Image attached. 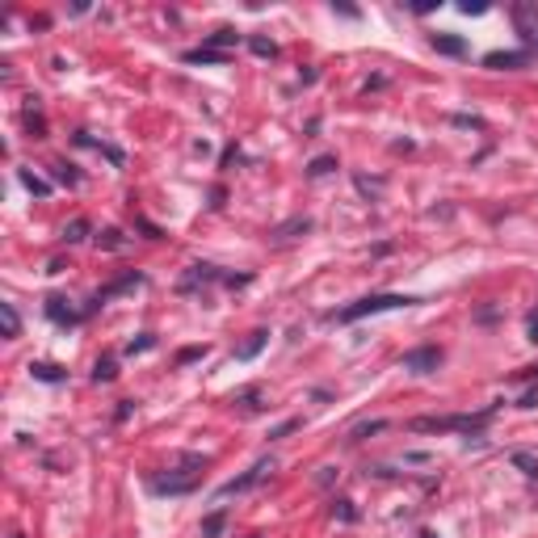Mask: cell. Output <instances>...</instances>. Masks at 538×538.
Listing matches in <instances>:
<instances>
[{
	"label": "cell",
	"instance_id": "1",
	"mask_svg": "<svg viewBox=\"0 0 538 538\" xmlns=\"http://www.w3.org/2000/svg\"><path fill=\"white\" fill-rule=\"evenodd\" d=\"M492 412H497V404L476 417H417V421H408V429L412 433H484Z\"/></svg>",
	"mask_w": 538,
	"mask_h": 538
},
{
	"label": "cell",
	"instance_id": "2",
	"mask_svg": "<svg viewBox=\"0 0 538 538\" xmlns=\"http://www.w3.org/2000/svg\"><path fill=\"white\" fill-rule=\"evenodd\" d=\"M412 303H417L412 295H366V299H358V303H349V307L332 311L328 320H337V324H358V320H366V316H379V311H400V307H412Z\"/></svg>",
	"mask_w": 538,
	"mask_h": 538
},
{
	"label": "cell",
	"instance_id": "3",
	"mask_svg": "<svg viewBox=\"0 0 538 538\" xmlns=\"http://www.w3.org/2000/svg\"><path fill=\"white\" fill-rule=\"evenodd\" d=\"M438 366H442V349L438 345H421V349L404 354V370L408 375H433Z\"/></svg>",
	"mask_w": 538,
	"mask_h": 538
},
{
	"label": "cell",
	"instance_id": "4",
	"mask_svg": "<svg viewBox=\"0 0 538 538\" xmlns=\"http://www.w3.org/2000/svg\"><path fill=\"white\" fill-rule=\"evenodd\" d=\"M513 25H518L522 42L538 51V4H513Z\"/></svg>",
	"mask_w": 538,
	"mask_h": 538
},
{
	"label": "cell",
	"instance_id": "5",
	"mask_svg": "<svg viewBox=\"0 0 538 538\" xmlns=\"http://www.w3.org/2000/svg\"><path fill=\"white\" fill-rule=\"evenodd\" d=\"M269 471H274V459H261V463H257L253 471H244L240 480H227V484L219 488V497H236V492H248V488H253V484H261Z\"/></svg>",
	"mask_w": 538,
	"mask_h": 538
},
{
	"label": "cell",
	"instance_id": "6",
	"mask_svg": "<svg viewBox=\"0 0 538 538\" xmlns=\"http://www.w3.org/2000/svg\"><path fill=\"white\" fill-rule=\"evenodd\" d=\"M526 63H530V51H488L484 55V67H492V72H518Z\"/></svg>",
	"mask_w": 538,
	"mask_h": 538
},
{
	"label": "cell",
	"instance_id": "7",
	"mask_svg": "<svg viewBox=\"0 0 538 538\" xmlns=\"http://www.w3.org/2000/svg\"><path fill=\"white\" fill-rule=\"evenodd\" d=\"M135 286H143V274H135V269H130L126 278H118V282H109L105 290H97V295H93V303H88V311H97L101 303H109L114 295H126V290H135Z\"/></svg>",
	"mask_w": 538,
	"mask_h": 538
},
{
	"label": "cell",
	"instance_id": "8",
	"mask_svg": "<svg viewBox=\"0 0 538 538\" xmlns=\"http://www.w3.org/2000/svg\"><path fill=\"white\" fill-rule=\"evenodd\" d=\"M46 320H51V324H59V328H76V324H80V311H72V307H67V299L51 295V299H46Z\"/></svg>",
	"mask_w": 538,
	"mask_h": 538
},
{
	"label": "cell",
	"instance_id": "9",
	"mask_svg": "<svg viewBox=\"0 0 538 538\" xmlns=\"http://www.w3.org/2000/svg\"><path fill=\"white\" fill-rule=\"evenodd\" d=\"M429 46L438 55H450V59H463L467 55V38H459V34H429Z\"/></svg>",
	"mask_w": 538,
	"mask_h": 538
},
{
	"label": "cell",
	"instance_id": "10",
	"mask_svg": "<svg viewBox=\"0 0 538 538\" xmlns=\"http://www.w3.org/2000/svg\"><path fill=\"white\" fill-rule=\"evenodd\" d=\"M206 282H223V274L215 265H189V274L181 278V290H194V286H206Z\"/></svg>",
	"mask_w": 538,
	"mask_h": 538
},
{
	"label": "cell",
	"instance_id": "11",
	"mask_svg": "<svg viewBox=\"0 0 538 538\" xmlns=\"http://www.w3.org/2000/svg\"><path fill=\"white\" fill-rule=\"evenodd\" d=\"M240 42H244V34H236L231 25H219L215 34H206V42H202V46H210V51H223V55H227V46H240Z\"/></svg>",
	"mask_w": 538,
	"mask_h": 538
},
{
	"label": "cell",
	"instance_id": "12",
	"mask_svg": "<svg viewBox=\"0 0 538 538\" xmlns=\"http://www.w3.org/2000/svg\"><path fill=\"white\" fill-rule=\"evenodd\" d=\"M29 375H34L38 383H63V379H67V370L55 366V362H29Z\"/></svg>",
	"mask_w": 538,
	"mask_h": 538
},
{
	"label": "cell",
	"instance_id": "13",
	"mask_svg": "<svg viewBox=\"0 0 538 538\" xmlns=\"http://www.w3.org/2000/svg\"><path fill=\"white\" fill-rule=\"evenodd\" d=\"M231 55H223V51H210V46H194V51H185V63H215V67H223Z\"/></svg>",
	"mask_w": 538,
	"mask_h": 538
},
{
	"label": "cell",
	"instance_id": "14",
	"mask_svg": "<svg viewBox=\"0 0 538 538\" xmlns=\"http://www.w3.org/2000/svg\"><path fill=\"white\" fill-rule=\"evenodd\" d=\"M509 463H513L526 480H538V459L530 455V450H513V455H509Z\"/></svg>",
	"mask_w": 538,
	"mask_h": 538
},
{
	"label": "cell",
	"instance_id": "15",
	"mask_svg": "<svg viewBox=\"0 0 538 538\" xmlns=\"http://www.w3.org/2000/svg\"><path fill=\"white\" fill-rule=\"evenodd\" d=\"M223 526H227V513H223V509H215L210 518H202L198 534H202V538H219V534H223Z\"/></svg>",
	"mask_w": 538,
	"mask_h": 538
},
{
	"label": "cell",
	"instance_id": "16",
	"mask_svg": "<svg viewBox=\"0 0 538 538\" xmlns=\"http://www.w3.org/2000/svg\"><path fill=\"white\" fill-rule=\"evenodd\" d=\"M17 177H21V185H25V189H29L34 198H46V194H51V181H42V177H34L29 168H17Z\"/></svg>",
	"mask_w": 538,
	"mask_h": 538
},
{
	"label": "cell",
	"instance_id": "17",
	"mask_svg": "<svg viewBox=\"0 0 538 538\" xmlns=\"http://www.w3.org/2000/svg\"><path fill=\"white\" fill-rule=\"evenodd\" d=\"M0 324H4V337H8V341L21 332V316H17V307H13V303H0Z\"/></svg>",
	"mask_w": 538,
	"mask_h": 538
},
{
	"label": "cell",
	"instance_id": "18",
	"mask_svg": "<svg viewBox=\"0 0 538 538\" xmlns=\"http://www.w3.org/2000/svg\"><path fill=\"white\" fill-rule=\"evenodd\" d=\"M265 341H269V332H253V337H248V341H244V345L236 349V358H240V362H248V358H257V354L265 349Z\"/></svg>",
	"mask_w": 538,
	"mask_h": 538
},
{
	"label": "cell",
	"instance_id": "19",
	"mask_svg": "<svg viewBox=\"0 0 538 538\" xmlns=\"http://www.w3.org/2000/svg\"><path fill=\"white\" fill-rule=\"evenodd\" d=\"M303 231H311V219H307V215H299V219L282 223V227H278L274 236H278V240H290V236H303Z\"/></svg>",
	"mask_w": 538,
	"mask_h": 538
},
{
	"label": "cell",
	"instance_id": "20",
	"mask_svg": "<svg viewBox=\"0 0 538 538\" xmlns=\"http://www.w3.org/2000/svg\"><path fill=\"white\" fill-rule=\"evenodd\" d=\"M231 404H240V412H248V417H253V412H261V387H248V391H240Z\"/></svg>",
	"mask_w": 538,
	"mask_h": 538
},
{
	"label": "cell",
	"instance_id": "21",
	"mask_svg": "<svg viewBox=\"0 0 538 538\" xmlns=\"http://www.w3.org/2000/svg\"><path fill=\"white\" fill-rule=\"evenodd\" d=\"M248 51H253V55H261V59H274V55H278V42H274V38L253 34V38H248Z\"/></svg>",
	"mask_w": 538,
	"mask_h": 538
},
{
	"label": "cell",
	"instance_id": "22",
	"mask_svg": "<svg viewBox=\"0 0 538 538\" xmlns=\"http://www.w3.org/2000/svg\"><path fill=\"white\" fill-rule=\"evenodd\" d=\"M332 168H337V156H316V160L307 164V177L316 181V177H328Z\"/></svg>",
	"mask_w": 538,
	"mask_h": 538
},
{
	"label": "cell",
	"instance_id": "23",
	"mask_svg": "<svg viewBox=\"0 0 538 538\" xmlns=\"http://www.w3.org/2000/svg\"><path fill=\"white\" fill-rule=\"evenodd\" d=\"M88 236V219H72L67 227H63V244H80Z\"/></svg>",
	"mask_w": 538,
	"mask_h": 538
},
{
	"label": "cell",
	"instance_id": "24",
	"mask_svg": "<svg viewBox=\"0 0 538 538\" xmlns=\"http://www.w3.org/2000/svg\"><path fill=\"white\" fill-rule=\"evenodd\" d=\"M97 244H101V248H109V253L126 248V240H122V231H118V227H105V231H97Z\"/></svg>",
	"mask_w": 538,
	"mask_h": 538
},
{
	"label": "cell",
	"instance_id": "25",
	"mask_svg": "<svg viewBox=\"0 0 538 538\" xmlns=\"http://www.w3.org/2000/svg\"><path fill=\"white\" fill-rule=\"evenodd\" d=\"M118 379V366H114V358H101L97 366H93V383H114Z\"/></svg>",
	"mask_w": 538,
	"mask_h": 538
},
{
	"label": "cell",
	"instance_id": "26",
	"mask_svg": "<svg viewBox=\"0 0 538 538\" xmlns=\"http://www.w3.org/2000/svg\"><path fill=\"white\" fill-rule=\"evenodd\" d=\"M383 429H387V421H362V425H354V429H349V442H362V438L383 433Z\"/></svg>",
	"mask_w": 538,
	"mask_h": 538
},
{
	"label": "cell",
	"instance_id": "27",
	"mask_svg": "<svg viewBox=\"0 0 538 538\" xmlns=\"http://www.w3.org/2000/svg\"><path fill=\"white\" fill-rule=\"evenodd\" d=\"M332 518L354 526V522H358V509H354V501H332Z\"/></svg>",
	"mask_w": 538,
	"mask_h": 538
},
{
	"label": "cell",
	"instance_id": "28",
	"mask_svg": "<svg viewBox=\"0 0 538 538\" xmlns=\"http://www.w3.org/2000/svg\"><path fill=\"white\" fill-rule=\"evenodd\" d=\"M147 349H156V337H152V332H139V337L126 345V354H130V358H135V354H147Z\"/></svg>",
	"mask_w": 538,
	"mask_h": 538
},
{
	"label": "cell",
	"instance_id": "29",
	"mask_svg": "<svg viewBox=\"0 0 538 538\" xmlns=\"http://www.w3.org/2000/svg\"><path fill=\"white\" fill-rule=\"evenodd\" d=\"M295 429H303V421H299V417H290V421H282L278 429H269V438H286V433H295Z\"/></svg>",
	"mask_w": 538,
	"mask_h": 538
},
{
	"label": "cell",
	"instance_id": "30",
	"mask_svg": "<svg viewBox=\"0 0 538 538\" xmlns=\"http://www.w3.org/2000/svg\"><path fill=\"white\" fill-rule=\"evenodd\" d=\"M198 358H206V345H189V349H181V358H177V362L185 366V362H198Z\"/></svg>",
	"mask_w": 538,
	"mask_h": 538
},
{
	"label": "cell",
	"instance_id": "31",
	"mask_svg": "<svg viewBox=\"0 0 538 538\" xmlns=\"http://www.w3.org/2000/svg\"><path fill=\"white\" fill-rule=\"evenodd\" d=\"M459 8H463L467 17H480V13H488V4H484V0H463Z\"/></svg>",
	"mask_w": 538,
	"mask_h": 538
},
{
	"label": "cell",
	"instance_id": "32",
	"mask_svg": "<svg viewBox=\"0 0 538 538\" xmlns=\"http://www.w3.org/2000/svg\"><path fill=\"white\" fill-rule=\"evenodd\" d=\"M55 173H59V181H67V185H76V181H80V173H72V164H63V160L55 164Z\"/></svg>",
	"mask_w": 538,
	"mask_h": 538
},
{
	"label": "cell",
	"instance_id": "33",
	"mask_svg": "<svg viewBox=\"0 0 538 538\" xmlns=\"http://www.w3.org/2000/svg\"><path fill=\"white\" fill-rule=\"evenodd\" d=\"M358 189H362V194H370V198H375V194H379V189H383V181H370V177H358Z\"/></svg>",
	"mask_w": 538,
	"mask_h": 538
},
{
	"label": "cell",
	"instance_id": "34",
	"mask_svg": "<svg viewBox=\"0 0 538 538\" xmlns=\"http://www.w3.org/2000/svg\"><path fill=\"white\" fill-rule=\"evenodd\" d=\"M526 337H530V341H538V307L526 316Z\"/></svg>",
	"mask_w": 538,
	"mask_h": 538
},
{
	"label": "cell",
	"instance_id": "35",
	"mask_svg": "<svg viewBox=\"0 0 538 538\" xmlns=\"http://www.w3.org/2000/svg\"><path fill=\"white\" fill-rule=\"evenodd\" d=\"M518 408H538V391H534V387H526V391H522V404H518Z\"/></svg>",
	"mask_w": 538,
	"mask_h": 538
},
{
	"label": "cell",
	"instance_id": "36",
	"mask_svg": "<svg viewBox=\"0 0 538 538\" xmlns=\"http://www.w3.org/2000/svg\"><path fill=\"white\" fill-rule=\"evenodd\" d=\"M433 8H438V0H417L412 4V13H433Z\"/></svg>",
	"mask_w": 538,
	"mask_h": 538
},
{
	"label": "cell",
	"instance_id": "37",
	"mask_svg": "<svg viewBox=\"0 0 538 538\" xmlns=\"http://www.w3.org/2000/svg\"><path fill=\"white\" fill-rule=\"evenodd\" d=\"M332 480H337V467H324V471H320V484H324V488H328V484H332Z\"/></svg>",
	"mask_w": 538,
	"mask_h": 538
},
{
	"label": "cell",
	"instance_id": "38",
	"mask_svg": "<svg viewBox=\"0 0 538 538\" xmlns=\"http://www.w3.org/2000/svg\"><path fill=\"white\" fill-rule=\"evenodd\" d=\"M421 538H438V534H433V530H421Z\"/></svg>",
	"mask_w": 538,
	"mask_h": 538
},
{
	"label": "cell",
	"instance_id": "39",
	"mask_svg": "<svg viewBox=\"0 0 538 538\" xmlns=\"http://www.w3.org/2000/svg\"><path fill=\"white\" fill-rule=\"evenodd\" d=\"M253 538H261V534H253Z\"/></svg>",
	"mask_w": 538,
	"mask_h": 538
},
{
	"label": "cell",
	"instance_id": "40",
	"mask_svg": "<svg viewBox=\"0 0 538 538\" xmlns=\"http://www.w3.org/2000/svg\"><path fill=\"white\" fill-rule=\"evenodd\" d=\"M13 538H17V534H13Z\"/></svg>",
	"mask_w": 538,
	"mask_h": 538
}]
</instances>
